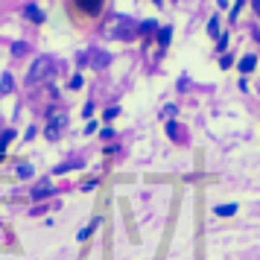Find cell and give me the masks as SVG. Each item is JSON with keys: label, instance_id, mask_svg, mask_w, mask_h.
<instances>
[{"label": "cell", "instance_id": "6da1fadb", "mask_svg": "<svg viewBox=\"0 0 260 260\" xmlns=\"http://www.w3.org/2000/svg\"><path fill=\"white\" fill-rule=\"evenodd\" d=\"M50 71H53V59L50 56H38L29 68V76H26V85H38L41 79H47Z\"/></svg>", "mask_w": 260, "mask_h": 260}, {"label": "cell", "instance_id": "5b68a950", "mask_svg": "<svg viewBox=\"0 0 260 260\" xmlns=\"http://www.w3.org/2000/svg\"><path fill=\"white\" fill-rule=\"evenodd\" d=\"M76 3H79V9H85V12H91V15H96L100 6H103V0H76Z\"/></svg>", "mask_w": 260, "mask_h": 260}, {"label": "cell", "instance_id": "4fadbf2b", "mask_svg": "<svg viewBox=\"0 0 260 260\" xmlns=\"http://www.w3.org/2000/svg\"><path fill=\"white\" fill-rule=\"evenodd\" d=\"M108 64V56H94V68H106Z\"/></svg>", "mask_w": 260, "mask_h": 260}, {"label": "cell", "instance_id": "7c38bea8", "mask_svg": "<svg viewBox=\"0 0 260 260\" xmlns=\"http://www.w3.org/2000/svg\"><path fill=\"white\" fill-rule=\"evenodd\" d=\"M96 225H100V219H94V222H91V225H88V228H85V231H82V234H79V240H88V237H91V234H94V228H96Z\"/></svg>", "mask_w": 260, "mask_h": 260}, {"label": "cell", "instance_id": "277c9868", "mask_svg": "<svg viewBox=\"0 0 260 260\" xmlns=\"http://www.w3.org/2000/svg\"><path fill=\"white\" fill-rule=\"evenodd\" d=\"M50 193H53V187H50V181H41L36 190H32V199L36 202H41V199H47Z\"/></svg>", "mask_w": 260, "mask_h": 260}, {"label": "cell", "instance_id": "3957f363", "mask_svg": "<svg viewBox=\"0 0 260 260\" xmlns=\"http://www.w3.org/2000/svg\"><path fill=\"white\" fill-rule=\"evenodd\" d=\"M24 15H26V18H29V21H36V24H41V21H44V12H41V9H38L36 3H26Z\"/></svg>", "mask_w": 260, "mask_h": 260}, {"label": "cell", "instance_id": "8fae6325", "mask_svg": "<svg viewBox=\"0 0 260 260\" xmlns=\"http://www.w3.org/2000/svg\"><path fill=\"white\" fill-rule=\"evenodd\" d=\"M208 32H211L213 38H219V21H216V18H211V24H208Z\"/></svg>", "mask_w": 260, "mask_h": 260}, {"label": "cell", "instance_id": "9c48e42d", "mask_svg": "<svg viewBox=\"0 0 260 260\" xmlns=\"http://www.w3.org/2000/svg\"><path fill=\"white\" fill-rule=\"evenodd\" d=\"M0 91H3V94L12 91V76H9V73H3V79H0Z\"/></svg>", "mask_w": 260, "mask_h": 260}, {"label": "cell", "instance_id": "52a82bcc", "mask_svg": "<svg viewBox=\"0 0 260 260\" xmlns=\"http://www.w3.org/2000/svg\"><path fill=\"white\" fill-rule=\"evenodd\" d=\"M213 213H216V216H234L237 205H216V208H213Z\"/></svg>", "mask_w": 260, "mask_h": 260}, {"label": "cell", "instance_id": "ba28073f", "mask_svg": "<svg viewBox=\"0 0 260 260\" xmlns=\"http://www.w3.org/2000/svg\"><path fill=\"white\" fill-rule=\"evenodd\" d=\"M170 38H173V26H161V29H158V41H161V44H170Z\"/></svg>", "mask_w": 260, "mask_h": 260}, {"label": "cell", "instance_id": "5bb4252c", "mask_svg": "<svg viewBox=\"0 0 260 260\" xmlns=\"http://www.w3.org/2000/svg\"><path fill=\"white\" fill-rule=\"evenodd\" d=\"M155 29V21H143L141 24V32H152Z\"/></svg>", "mask_w": 260, "mask_h": 260}, {"label": "cell", "instance_id": "7a4b0ae2", "mask_svg": "<svg viewBox=\"0 0 260 260\" xmlns=\"http://www.w3.org/2000/svg\"><path fill=\"white\" fill-rule=\"evenodd\" d=\"M61 126H64V114H61V111H56V114H53V123L47 126V138H59Z\"/></svg>", "mask_w": 260, "mask_h": 260}, {"label": "cell", "instance_id": "e0dca14e", "mask_svg": "<svg viewBox=\"0 0 260 260\" xmlns=\"http://www.w3.org/2000/svg\"><path fill=\"white\" fill-rule=\"evenodd\" d=\"M251 6H254V12L260 15V0H251Z\"/></svg>", "mask_w": 260, "mask_h": 260}, {"label": "cell", "instance_id": "9a60e30c", "mask_svg": "<svg viewBox=\"0 0 260 260\" xmlns=\"http://www.w3.org/2000/svg\"><path fill=\"white\" fill-rule=\"evenodd\" d=\"M24 50H26V44H24V41H18V44H15V50H12V53H15V56H24Z\"/></svg>", "mask_w": 260, "mask_h": 260}, {"label": "cell", "instance_id": "2e32d148", "mask_svg": "<svg viewBox=\"0 0 260 260\" xmlns=\"http://www.w3.org/2000/svg\"><path fill=\"white\" fill-rule=\"evenodd\" d=\"M18 176H32V167H29V164H24L21 170H18Z\"/></svg>", "mask_w": 260, "mask_h": 260}, {"label": "cell", "instance_id": "30bf717a", "mask_svg": "<svg viewBox=\"0 0 260 260\" xmlns=\"http://www.w3.org/2000/svg\"><path fill=\"white\" fill-rule=\"evenodd\" d=\"M12 138H15V132H12V129H9V132H3V135H0V152L6 149V143L12 141Z\"/></svg>", "mask_w": 260, "mask_h": 260}, {"label": "cell", "instance_id": "8992f818", "mask_svg": "<svg viewBox=\"0 0 260 260\" xmlns=\"http://www.w3.org/2000/svg\"><path fill=\"white\" fill-rule=\"evenodd\" d=\"M254 64H257L254 56H243V59H240V73H251L254 71Z\"/></svg>", "mask_w": 260, "mask_h": 260}]
</instances>
